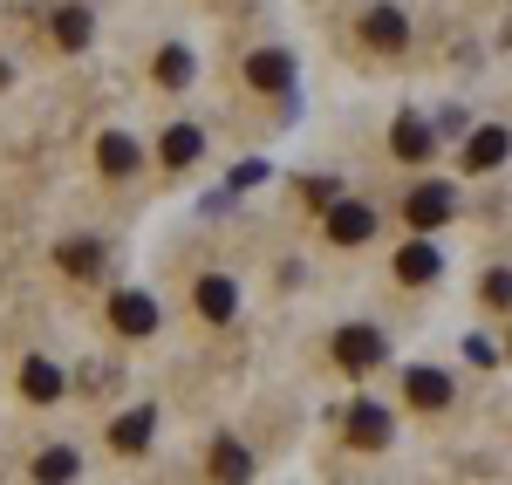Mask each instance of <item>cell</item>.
Wrapping results in <instances>:
<instances>
[{"label":"cell","instance_id":"obj_1","mask_svg":"<svg viewBox=\"0 0 512 485\" xmlns=\"http://www.w3.org/2000/svg\"><path fill=\"white\" fill-rule=\"evenodd\" d=\"M451 212H458V192H451V185H437V178H431V185H417V192L403 199V219H410L417 233H437Z\"/></svg>","mask_w":512,"mask_h":485},{"label":"cell","instance_id":"obj_2","mask_svg":"<svg viewBox=\"0 0 512 485\" xmlns=\"http://www.w3.org/2000/svg\"><path fill=\"white\" fill-rule=\"evenodd\" d=\"M342 438H349V451H383V445H390V410H383V404H349Z\"/></svg>","mask_w":512,"mask_h":485},{"label":"cell","instance_id":"obj_3","mask_svg":"<svg viewBox=\"0 0 512 485\" xmlns=\"http://www.w3.org/2000/svg\"><path fill=\"white\" fill-rule=\"evenodd\" d=\"M335 363L342 369H376L383 363V335H376V328H342V335H335Z\"/></svg>","mask_w":512,"mask_h":485},{"label":"cell","instance_id":"obj_4","mask_svg":"<svg viewBox=\"0 0 512 485\" xmlns=\"http://www.w3.org/2000/svg\"><path fill=\"white\" fill-rule=\"evenodd\" d=\"M369 233H376V212H369V205H355V199L328 205V240H342V246H362Z\"/></svg>","mask_w":512,"mask_h":485},{"label":"cell","instance_id":"obj_5","mask_svg":"<svg viewBox=\"0 0 512 485\" xmlns=\"http://www.w3.org/2000/svg\"><path fill=\"white\" fill-rule=\"evenodd\" d=\"M506 151H512V130L506 123H485V130H472V144H465V171H492Z\"/></svg>","mask_w":512,"mask_h":485},{"label":"cell","instance_id":"obj_6","mask_svg":"<svg viewBox=\"0 0 512 485\" xmlns=\"http://www.w3.org/2000/svg\"><path fill=\"white\" fill-rule=\"evenodd\" d=\"M96 164H103V178H137V164H144V151H137V137H123V130H110V137L96 144Z\"/></svg>","mask_w":512,"mask_h":485},{"label":"cell","instance_id":"obj_7","mask_svg":"<svg viewBox=\"0 0 512 485\" xmlns=\"http://www.w3.org/2000/svg\"><path fill=\"white\" fill-rule=\"evenodd\" d=\"M198 315H205V322H233L239 315V287L226 281V274H205V281H198Z\"/></svg>","mask_w":512,"mask_h":485},{"label":"cell","instance_id":"obj_8","mask_svg":"<svg viewBox=\"0 0 512 485\" xmlns=\"http://www.w3.org/2000/svg\"><path fill=\"white\" fill-rule=\"evenodd\" d=\"M362 41H369V48H403V41H410V21H403L396 7H369V14H362Z\"/></svg>","mask_w":512,"mask_h":485},{"label":"cell","instance_id":"obj_9","mask_svg":"<svg viewBox=\"0 0 512 485\" xmlns=\"http://www.w3.org/2000/svg\"><path fill=\"white\" fill-rule=\"evenodd\" d=\"M403 397H410L417 410H444V404H451V376H437V369H410V376H403Z\"/></svg>","mask_w":512,"mask_h":485},{"label":"cell","instance_id":"obj_10","mask_svg":"<svg viewBox=\"0 0 512 485\" xmlns=\"http://www.w3.org/2000/svg\"><path fill=\"white\" fill-rule=\"evenodd\" d=\"M437 267H444V260H437V246H431V240H410L403 253H396V281H410V287L437 281Z\"/></svg>","mask_w":512,"mask_h":485},{"label":"cell","instance_id":"obj_11","mask_svg":"<svg viewBox=\"0 0 512 485\" xmlns=\"http://www.w3.org/2000/svg\"><path fill=\"white\" fill-rule=\"evenodd\" d=\"M110 322H117L123 335H151V328H158V308H151V294H117V301H110Z\"/></svg>","mask_w":512,"mask_h":485},{"label":"cell","instance_id":"obj_12","mask_svg":"<svg viewBox=\"0 0 512 485\" xmlns=\"http://www.w3.org/2000/svg\"><path fill=\"white\" fill-rule=\"evenodd\" d=\"M21 390H28V404H55V397H62V369L28 356V363H21Z\"/></svg>","mask_w":512,"mask_h":485},{"label":"cell","instance_id":"obj_13","mask_svg":"<svg viewBox=\"0 0 512 485\" xmlns=\"http://www.w3.org/2000/svg\"><path fill=\"white\" fill-rule=\"evenodd\" d=\"M110 445H117L123 458H137V451L151 445V410H130V417H117V431H110Z\"/></svg>","mask_w":512,"mask_h":485},{"label":"cell","instance_id":"obj_14","mask_svg":"<svg viewBox=\"0 0 512 485\" xmlns=\"http://www.w3.org/2000/svg\"><path fill=\"white\" fill-rule=\"evenodd\" d=\"M287 76H294V69H287V55H274V48H260V55L246 62V82H253V89H287Z\"/></svg>","mask_w":512,"mask_h":485},{"label":"cell","instance_id":"obj_15","mask_svg":"<svg viewBox=\"0 0 512 485\" xmlns=\"http://www.w3.org/2000/svg\"><path fill=\"white\" fill-rule=\"evenodd\" d=\"M198 144H205V137H198L192 123H171V130H164V164H171V171H185V164L198 158Z\"/></svg>","mask_w":512,"mask_h":485},{"label":"cell","instance_id":"obj_16","mask_svg":"<svg viewBox=\"0 0 512 485\" xmlns=\"http://www.w3.org/2000/svg\"><path fill=\"white\" fill-rule=\"evenodd\" d=\"M390 144H396V158H410V164H417V158H431V130H424V123H410V117H403V123L390 130Z\"/></svg>","mask_w":512,"mask_h":485},{"label":"cell","instance_id":"obj_17","mask_svg":"<svg viewBox=\"0 0 512 485\" xmlns=\"http://www.w3.org/2000/svg\"><path fill=\"white\" fill-rule=\"evenodd\" d=\"M55 41H62V48H82V41H89V7H62V14H55Z\"/></svg>","mask_w":512,"mask_h":485},{"label":"cell","instance_id":"obj_18","mask_svg":"<svg viewBox=\"0 0 512 485\" xmlns=\"http://www.w3.org/2000/svg\"><path fill=\"white\" fill-rule=\"evenodd\" d=\"M35 479H48V485H55V479H76V451L48 445V451L35 458Z\"/></svg>","mask_w":512,"mask_h":485},{"label":"cell","instance_id":"obj_19","mask_svg":"<svg viewBox=\"0 0 512 485\" xmlns=\"http://www.w3.org/2000/svg\"><path fill=\"white\" fill-rule=\"evenodd\" d=\"M158 82H164V89L192 82V55H185V48H164V55H158Z\"/></svg>","mask_w":512,"mask_h":485},{"label":"cell","instance_id":"obj_20","mask_svg":"<svg viewBox=\"0 0 512 485\" xmlns=\"http://www.w3.org/2000/svg\"><path fill=\"white\" fill-rule=\"evenodd\" d=\"M212 472H219V479H246V472H253V458H246L239 445H212Z\"/></svg>","mask_w":512,"mask_h":485},{"label":"cell","instance_id":"obj_21","mask_svg":"<svg viewBox=\"0 0 512 485\" xmlns=\"http://www.w3.org/2000/svg\"><path fill=\"white\" fill-rule=\"evenodd\" d=\"M96 260H103L96 240H69V246H62V267H69V274H96Z\"/></svg>","mask_w":512,"mask_h":485},{"label":"cell","instance_id":"obj_22","mask_svg":"<svg viewBox=\"0 0 512 485\" xmlns=\"http://www.w3.org/2000/svg\"><path fill=\"white\" fill-rule=\"evenodd\" d=\"M485 301L492 308H512V274H485Z\"/></svg>","mask_w":512,"mask_h":485},{"label":"cell","instance_id":"obj_23","mask_svg":"<svg viewBox=\"0 0 512 485\" xmlns=\"http://www.w3.org/2000/svg\"><path fill=\"white\" fill-rule=\"evenodd\" d=\"M0 82H7V62H0Z\"/></svg>","mask_w":512,"mask_h":485}]
</instances>
